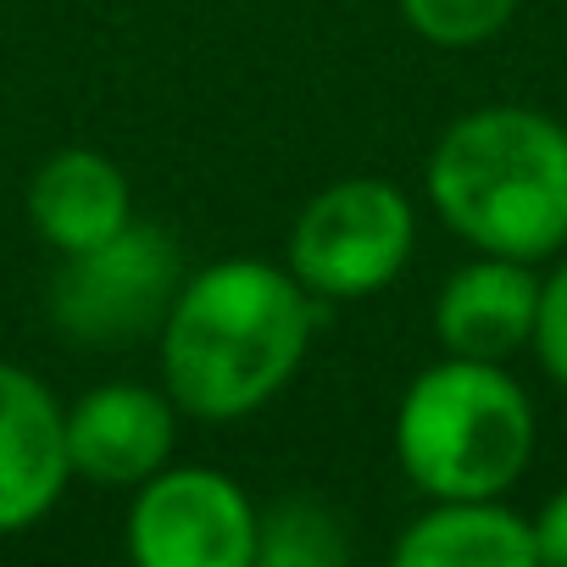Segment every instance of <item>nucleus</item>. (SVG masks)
<instances>
[{
	"label": "nucleus",
	"instance_id": "f257e3e1",
	"mask_svg": "<svg viewBox=\"0 0 567 567\" xmlns=\"http://www.w3.org/2000/svg\"><path fill=\"white\" fill-rule=\"evenodd\" d=\"M312 340L307 284L234 256L195 272L162 323L167 395L195 417H245L272 401Z\"/></svg>",
	"mask_w": 567,
	"mask_h": 567
},
{
	"label": "nucleus",
	"instance_id": "f03ea898",
	"mask_svg": "<svg viewBox=\"0 0 567 567\" xmlns=\"http://www.w3.org/2000/svg\"><path fill=\"white\" fill-rule=\"evenodd\" d=\"M429 200L489 256H556L567 245V128L534 106L456 117L429 156Z\"/></svg>",
	"mask_w": 567,
	"mask_h": 567
},
{
	"label": "nucleus",
	"instance_id": "7ed1b4c3",
	"mask_svg": "<svg viewBox=\"0 0 567 567\" xmlns=\"http://www.w3.org/2000/svg\"><path fill=\"white\" fill-rule=\"evenodd\" d=\"M395 451L434 501L506 495L534 456V406L501 362L451 357L406 390Z\"/></svg>",
	"mask_w": 567,
	"mask_h": 567
},
{
	"label": "nucleus",
	"instance_id": "20e7f679",
	"mask_svg": "<svg viewBox=\"0 0 567 567\" xmlns=\"http://www.w3.org/2000/svg\"><path fill=\"white\" fill-rule=\"evenodd\" d=\"M178 290V245L151 223H128L90 250H68L51 284V323L84 351H128L167 323Z\"/></svg>",
	"mask_w": 567,
	"mask_h": 567
},
{
	"label": "nucleus",
	"instance_id": "39448f33",
	"mask_svg": "<svg viewBox=\"0 0 567 567\" xmlns=\"http://www.w3.org/2000/svg\"><path fill=\"white\" fill-rule=\"evenodd\" d=\"M412 206L384 178L329 184L290 228V272L329 301H362L406 267Z\"/></svg>",
	"mask_w": 567,
	"mask_h": 567
},
{
	"label": "nucleus",
	"instance_id": "423d86ee",
	"mask_svg": "<svg viewBox=\"0 0 567 567\" xmlns=\"http://www.w3.org/2000/svg\"><path fill=\"white\" fill-rule=\"evenodd\" d=\"M128 550L140 567H250L256 512L245 489L212 467H162L140 484Z\"/></svg>",
	"mask_w": 567,
	"mask_h": 567
},
{
	"label": "nucleus",
	"instance_id": "0eeeda50",
	"mask_svg": "<svg viewBox=\"0 0 567 567\" xmlns=\"http://www.w3.org/2000/svg\"><path fill=\"white\" fill-rule=\"evenodd\" d=\"M68 417L51 390L0 362V534L40 523L68 484Z\"/></svg>",
	"mask_w": 567,
	"mask_h": 567
},
{
	"label": "nucleus",
	"instance_id": "6e6552de",
	"mask_svg": "<svg viewBox=\"0 0 567 567\" xmlns=\"http://www.w3.org/2000/svg\"><path fill=\"white\" fill-rule=\"evenodd\" d=\"M173 456V401L145 384H106L68 412V462L101 489H128Z\"/></svg>",
	"mask_w": 567,
	"mask_h": 567
},
{
	"label": "nucleus",
	"instance_id": "1a4fd4ad",
	"mask_svg": "<svg viewBox=\"0 0 567 567\" xmlns=\"http://www.w3.org/2000/svg\"><path fill=\"white\" fill-rule=\"evenodd\" d=\"M534 312H539L534 267L517 256L484 250V261H467L462 272H451V284L440 290V307H434V329L451 357L506 362L512 351L534 340Z\"/></svg>",
	"mask_w": 567,
	"mask_h": 567
},
{
	"label": "nucleus",
	"instance_id": "9d476101",
	"mask_svg": "<svg viewBox=\"0 0 567 567\" xmlns=\"http://www.w3.org/2000/svg\"><path fill=\"white\" fill-rule=\"evenodd\" d=\"M128 206H134L128 178L101 151H56L29 184V223L62 256L90 250L117 228H128Z\"/></svg>",
	"mask_w": 567,
	"mask_h": 567
},
{
	"label": "nucleus",
	"instance_id": "9b49d317",
	"mask_svg": "<svg viewBox=\"0 0 567 567\" xmlns=\"http://www.w3.org/2000/svg\"><path fill=\"white\" fill-rule=\"evenodd\" d=\"M401 567H534V523L484 501H440L395 539Z\"/></svg>",
	"mask_w": 567,
	"mask_h": 567
},
{
	"label": "nucleus",
	"instance_id": "f8f14e48",
	"mask_svg": "<svg viewBox=\"0 0 567 567\" xmlns=\"http://www.w3.org/2000/svg\"><path fill=\"white\" fill-rule=\"evenodd\" d=\"M351 556L340 517L312 501V495H290L272 501L267 517H256V561L267 567H340Z\"/></svg>",
	"mask_w": 567,
	"mask_h": 567
},
{
	"label": "nucleus",
	"instance_id": "ddd939ff",
	"mask_svg": "<svg viewBox=\"0 0 567 567\" xmlns=\"http://www.w3.org/2000/svg\"><path fill=\"white\" fill-rule=\"evenodd\" d=\"M401 12L429 45L467 51V45L495 40L512 23L517 0H401Z\"/></svg>",
	"mask_w": 567,
	"mask_h": 567
},
{
	"label": "nucleus",
	"instance_id": "4468645a",
	"mask_svg": "<svg viewBox=\"0 0 567 567\" xmlns=\"http://www.w3.org/2000/svg\"><path fill=\"white\" fill-rule=\"evenodd\" d=\"M528 346L539 351V368L556 384H567V261L539 284V312H534V340Z\"/></svg>",
	"mask_w": 567,
	"mask_h": 567
},
{
	"label": "nucleus",
	"instance_id": "2eb2a0df",
	"mask_svg": "<svg viewBox=\"0 0 567 567\" xmlns=\"http://www.w3.org/2000/svg\"><path fill=\"white\" fill-rule=\"evenodd\" d=\"M534 556L550 567H567V489H556L534 517Z\"/></svg>",
	"mask_w": 567,
	"mask_h": 567
}]
</instances>
